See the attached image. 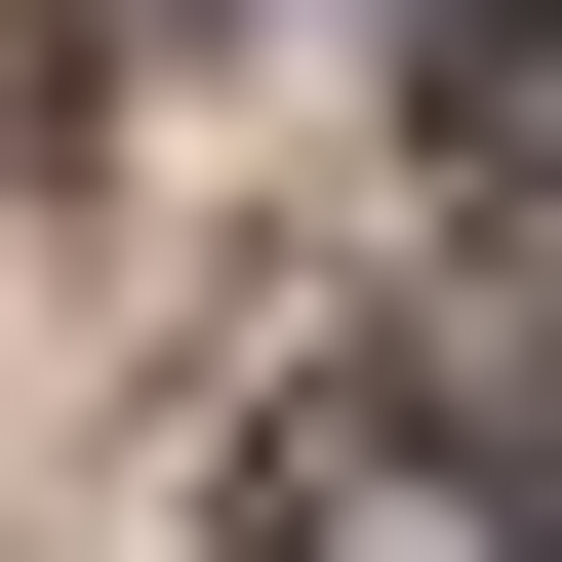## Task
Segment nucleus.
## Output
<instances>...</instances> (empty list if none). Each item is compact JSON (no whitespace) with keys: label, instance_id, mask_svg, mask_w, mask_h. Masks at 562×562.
I'll list each match as a JSON object with an SVG mask.
<instances>
[{"label":"nucleus","instance_id":"f257e3e1","mask_svg":"<svg viewBox=\"0 0 562 562\" xmlns=\"http://www.w3.org/2000/svg\"><path fill=\"white\" fill-rule=\"evenodd\" d=\"M402 402H442V442H482V522L562 562V241H522V281H442V322H402Z\"/></svg>","mask_w":562,"mask_h":562}]
</instances>
